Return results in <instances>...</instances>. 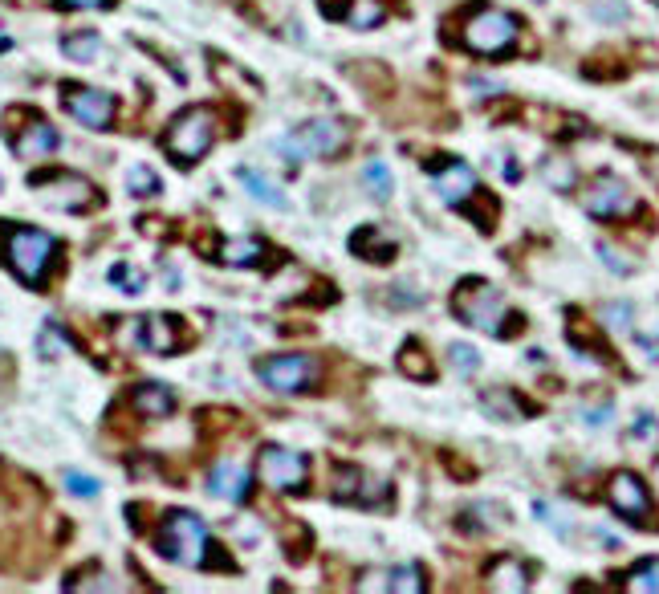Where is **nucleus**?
I'll use <instances>...</instances> for the list:
<instances>
[{
  "instance_id": "obj_22",
  "label": "nucleus",
  "mask_w": 659,
  "mask_h": 594,
  "mask_svg": "<svg viewBox=\"0 0 659 594\" xmlns=\"http://www.w3.org/2000/svg\"><path fill=\"white\" fill-rule=\"evenodd\" d=\"M350 249H354V257H371V261H379V265L391 261V257L399 253V245L387 241L379 228H358V232L350 236Z\"/></svg>"
},
{
  "instance_id": "obj_30",
  "label": "nucleus",
  "mask_w": 659,
  "mask_h": 594,
  "mask_svg": "<svg viewBox=\"0 0 659 594\" xmlns=\"http://www.w3.org/2000/svg\"><path fill=\"white\" fill-rule=\"evenodd\" d=\"M363 184L371 188V196H375V200H387V196H391V171H387V163H383V159H371V163H367V171H363Z\"/></svg>"
},
{
  "instance_id": "obj_18",
  "label": "nucleus",
  "mask_w": 659,
  "mask_h": 594,
  "mask_svg": "<svg viewBox=\"0 0 659 594\" xmlns=\"http://www.w3.org/2000/svg\"><path fill=\"white\" fill-rule=\"evenodd\" d=\"M269 253H273V249H269L265 241H257V236H241V241H224L220 253H216V261L228 265V269H253V265H261Z\"/></svg>"
},
{
  "instance_id": "obj_25",
  "label": "nucleus",
  "mask_w": 659,
  "mask_h": 594,
  "mask_svg": "<svg viewBox=\"0 0 659 594\" xmlns=\"http://www.w3.org/2000/svg\"><path fill=\"white\" fill-rule=\"evenodd\" d=\"M338 17L350 29H375L383 21V5H379V0H350L346 9H338Z\"/></svg>"
},
{
  "instance_id": "obj_17",
  "label": "nucleus",
  "mask_w": 659,
  "mask_h": 594,
  "mask_svg": "<svg viewBox=\"0 0 659 594\" xmlns=\"http://www.w3.org/2000/svg\"><path fill=\"white\" fill-rule=\"evenodd\" d=\"M208 493L220 497V501L241 505V501L249 497V472H245L241 464H232V460L216 464V468H212V477H208Z\"/></svg>"
},
{
  "instance_id": "obj_36",
  "label": "nucleus",
  "mask_w": 659,
  "mask_h": 594,
  "mask_svg": "<svg viewBox=\"0 0 659 594\" xmlns=\"http://www.w3.org/2000/svg\"><path fill=\"white\" fill-rule=\"evenodd\" d=\"M603 322L615 326V330H627V326H631V306H623V302L603 306Z\"/></svg>"
},
{
  "instance_id": "obj_5",
  "label": "nucleus",
  "mask_w": 659,
  "mask_h": 594,
  "mask_svg": "<svg viewBox=\"0 0 659 594\" xmlns=\"http://www.w3.org/2000/svg\"><path fill=\"white\" fill-rule=\"evenodd\" d=\"M346 143H350L346 123H338V118H314V123H302L289 135H281L277 151L285 159H326V155H338Z\"/></svg>"
},
{
  "instance_id": "obj_9",
  "label": "nucleus",
  "mask_w": 659,
  "mask_h": 594,
  "mask_svg": "<svg viewBox=\"0 0 659 594\" xmlns=\"http://www.w3.org/2000/svg\"><path fill=\"white\" fill-rule=\"evenodd\" d=\"M257 375L265 387L281 391V395H293V391H306L318 375V363L310 354H273V359H261L257 363Z\"/></svg>"
},
{
  "instance_id": "obj_42",
  "label": "nucleus",
  "mask_w": 659,
  "mask_h": 594,
  "mask_svg": "<svg viewBox=\"0 0 659 594\" xmlns=\"http://www.w3.org/2000/svg\"><path fill=\"white\" fill-rule=\"evenodd\" d=\"M655 472H659V460H655Z\"/></svg>"
},
{
  "instance_id": "obj_41",
  "label": "nucleus",
  "mask_w": 659,
  "mask_h": 594,
  "mask_svg": "<svg viewBox=\"0 0 659 594\" xmlns=\"http://www.w3.org/2000/svg\"><path fill=\"white\" fill-rule=\"evenodd\" d=\"M57 5H66V9H102V5H110V0H57Z\"/></svg>"
},
{
  "instance_id": "obj_40",
  "label": "nucleus",
  "mask_w": 659,
  "mask_h": 594,
  "mask_svg": "<svg viewBox=\"0 0 659 594\" xmlns=\"http://www.w3.org/2000/svg\"><path fill=\"white\" fill-rule=\"evenodd\" d=\"M582 420H586V424H598V428H603V424H611V407H598V411H582Z\"/></svg>"
},
{
  "instance_id": "obj_29",
  "label": "nucleus",
  "mask_w": 659,
  "mask_h": 594,
  "mask_svg": "<svg viewBox=\"0 0 659 594\" xmlns=\"http://www.w3.org/2000/svg\"><path fill=\"white\" fill-rule=\"evenodd\" d=\"M627 590L659 594V562H639V566L627 574Z\"/></svg>"
},
{
  "instance_id": "obj_43",
  "label": "nucleus",
  "mask_w": 659,
  "mask_h": 594,
  "mask_svg": "<svg viewBox=\"0 0 659 594\" xmlns=\"http://www.w3.org/2000/svg\"><path fill=\"white\" fill-rule=\"evenodd\" d=\"M537 5H546V0H537Z\"/></svg>"
},
{
  "instance_id": "obj_34",
  "label": "nucleus",
  "mask_w": 659,
  "mask_h": 594,
  "mask_svg": "<svg viewBox=\"0 0 659 594\" xmlns=\"http://www.w3.org/2000/svg\"><path fill=\"white\" fill-rule=\"evenodd\" d=\"M586 74L590 78H619V74H627V66H611V53H598L594 62H586Z\"/></svg>"
},
{
  "instance_id": "obj_15",
  "label": "nucleus",
  "mask_w": 659,
  "mask_h": 594,
  "mask_svg": "<svg viewBox=\"0 0 659 594\" xmlns=\"http://www.w3.org/2000/svg\"><path fill=\"white\" fill-rule=\"evenodd\" d=\"M566 338H570V346L582 354V359H598V363H615V354H611V346L598 338V330H594V322L590 318H582L578 310H570V318H566Z\"/></svg>"
},
{
  "instance_id": "obj_14",
  "label": "nucleus",
  "mask_w": 659,
  "mask_h": 594,
  "mask_svg": "<svg viewBox=\"0 0 659 594\" xmlns=\"http://www.w3.org/2000/svg\"><path fill=\"white\" fill-rule=\"evenodd\" d=\"M607 501L619 517H631V521H647V513H651V493L635 472H615L607 485Z\"/></svg>"
},
{
  "instance_id": "obj_39",
  "label": "nucleus",
  "mask_w": 659,
  "mask_h": 594,
  "mask_svg": "<svg viewBox=\"0 0 659 594\" xmlns=\"http://www.w3.org/2000/svg\"><path fill=\"white\" fill-rule=\"evenodd\" d=\"M546 175H550L558 188H570V180H574V171H570L566 163H546Z\"/></svg>"
},
{
  "instance_id": "obj_6",
  "label": "nucleus",
  "mask_w": 659,
  "mask_h": 594,
  "mask_svg": "<svg viewBox=\"0 0 659 594\" xmlns=\"http://www.w3.org/2000/svg\"><path fill=\"white\" fill-rule=\"evenodd\" d=\"M5 253H9L13 273H17L25 285H41L45 273H49V265L57 261V241H53L49 232H41V228H25V224H21V228L9 232Z\"/></svg>"
},
{
  "instance_id": "obj_27",
  "label": "nucleus",
  "mask_w": 659,
  "mask_h": 594,
  "mask_svg": "<svg viewBox=\"0 0 659 594\" xmlns=\"http://www.w3.org/2000/svg\"><path fill=\"white\" fill-rule=\"evenodd\" d=\"M481 403H485V411L493 415V420H497V415H501V420H525V415H529L525 403L513 391H485Z\"/></svg>"
},
{
  "instance_id": "obj_19",
  "label": "nucleus",
  "mask_w": 659,
  "mask_h": 594,
  "mask_svg": "<svg viewBox=\"0 0 659 594\" xmlns=\"http://www.w3.org/2000/svg\"><path fill=\"white\" fill-rule=\"evenodd\" d=\"M236 184H245V192L257 200V204H269V208H289V200H285V192L269 180V175H261L257 167H236Z\"/></svg>"
},
{
  "instance_id": "obj_21",
  "label": "nucleus",
  "mask_w": 659,
  "mask_h": 594,
  "mask_svg": "<svg viewBox=\"0 0 659 594\" xmlns=\"http://www.w3.org/2000/svg\"><path fill=\"white\" fill-rule=\"evenodd\" d=\"M53 147H57V131L45 123V118H41V123H29V131L13 139V151H17L21 159H41V155H49Z\"/></svg>"
},
{
  "instance_id": "obj_4",
  "label": "nucleus",
  "mask_w": 659,
  "mask_h": 594,
  "mask_svg": "<svg viewBox=\"0 0 659 594\" xmlns=\"http://www.w3.org/2000/svg\"><path fill=\"white\" fill-rule=\"evenodd\" d=\"M212 143H216V110H208V106L184 110V114H179L175 123H171V131L163 135L167 155H175L184 167L200 163V159L208 155Z\"/></svg>"
},
{
  "instance_id": "obj_33",
  "label": "nucleus",
  "mask_w": 659,
  "mask_h": 594,
  "mask_svg": "<svg viewBox=\"0 0 659 594\" xmlns=\"http://www.w3.org/2000/svg\"><path fill=\"white\" fill-rule=\"evenodd\" d=\"M131 192H135V196H155V192H159V175H155L151 167H135V171H131Z\"/></svg>"
},
{
  "instance_id": "obj_16",
  "label": "nucleus",
  "mask_w": 659,
  "mask_h": 594,
  "mask_svg": "<svg viewBox=\"0 0 659 594\" xmlns=\"http://www.w3.org/2000/svg\"><path fill=\"white\" fill-rule=\"evenodd\" d=\"M139 346L151 354H175L179 346V322L167 314H147L139 322Z\"/></svg>"
},
{
  "instance_id": "obj_26",
  "label": "nucleus",
  "mask_w": 659,
  "mask_h": 594,
  "mask_svg": "<svg viewBox=\"0 0 659 594\" xmlns=\"http://www.w3.org/2000/svg\"><path fill=\"white\" fill-rule=\"evenodd\" d=\"M383 582L375 586V590H403V594H419L424 590V570H419L415 562H407V566H395L391 574H379Z\"/></svg>"
},
{
  "instance_id": "obj_37",
  "label": "nucleus",
  "mask_w": 659,
  "mask_h": 594,
  "mask_svg": "<svg viewBox=\"0 0 659 594\" xmlns=\"http://www.w3.org/2000/svg\"><path fill=\"white\" fill-rule=\"evenodd\" d=\"M594 253H598V257H603V261H607V265H611L615 273H631V269H635V261H623V257H619V253H615L611 245H598Z\"/></svg>"
},
{
  "instance_id": "obj_10",
  "label": "nucleus",
  "mask_w": 659,
  "mask_h": 594,
  "mask_svg": "<svg viewBox=\"0 0 659 594\" xmlns=\"http://www.w3.org/2000/svg\"><path fill=\"white\" fill-rule=\"evenodd\" d=\"M257 472H261V481L277 493H293V489H306V456H297L289 448H265L261 460H257Z\"/></svg>"
},
{
  "instance_id": "obj_35",
  "label": "nucleus",
  "mask_w": 659,
  "mask_h": 594,
  "mask_svg": "<svg viewBox=\"0 0 659 594\" xmlns=\"http://www.w3.org/2000/svg\"><path fill=\"white\" fill-rule=\"evenodd\" d=\"M66 489L74 497H98V481L86 477V472H66Z\"/></svg>"
},
{
  "instance_id": "obj_38",
  "label": "nucleus",
  "mask_w": 659,
  "mask_h": 594,
  "mask_svg": "<svg viewBox=\"0 0 659 594\" xmlns=\"http://www.w3.org/2000/svg\"><path fill=\"white\" fill-rule=\"evenodd\" d=\"M533 513H537V521H546V525H554L558 533H570V521H558V517H554V509H550L546 501H537V505H533Z\"/></svg>"
},
{
  "instance_id": "obj_7",
  "label": "nucleus",
  "mask_w": 659,
  "mask_h": 594,
  "mask_svg": "<svg viewBox=\"0 0 659 594\" xmlns=\"http://www.w3.org/2000/svg\"><path fill=\"white\" fill-rule=\"evenodd\" d=\"M29 188L49 204V208H62V212H90L102 204L98 188L82 175H70V171H53V175H33Z\"/></svg>"
},
{
  "instance_id": "obj_28",
  "label": "nucleus",
  "mask_w": 659,
  "mask_h": 594,
  "mask_svg": "<svg viewBox=\"0 0 659 594\" xmlns=\"http://www.w3.org/2000/svg\"><path fill=\"white\" fill-rule=\"evenodd\" d=\"M62 49H66V57H74V62H82V66H90V62H98L102 57V37L98 33H74V37H66L62 41Z\"/></svg>"
},
{
  "instance_id": "obj_31",
  "label": "nucleus",
  "mask_w": 659,
  "mask_h": 594,
  "mask_svg": "<svg viewBox=\"0 0 659 594\" xmlns=\"http://www.w3.org/2000/svg\"><path fill=\"white\" fill-rule=\"evenodd\" d=\"M110 285H118V289H123V293H143V285H147V277L143 273H135L127 261H118V265H110Z\"/></svg>"
},
{
  "instance_id": "obj_23",
  "label": "nucleus",
  "mask_w": 659,
  "mask_h": 594,
  "mask_svg": "<svg viewBox=\"0 0 659 594\" xmlns=\"http://www.w3.org/2000/svg\"><path fill=\"white\" fill-rule=\"evenodd\" d=\"M399 375H407L411 383H432L436 379V367H432V354L419 346L415 338L399 350Z\"/></svg>"
},
{
  "instance_id": "obj_12",
  "label": "nucleus",
  "mask_w": 659,
  "mask_h": 594,
  "mask_svg": "<svg viewBox=\"0 0 659 594\" xmlns=\"http://www.w3.org/2000/svg\"><path fill=\"white\" fill-rule=\"evenodd\" d=\"M635 208V196L623 180H615V175H598V180L590 184L586 192V212L598 216V220H619Z\"/></svg>"
},
{
  "instance_id": "obj_1",
  "label": "nucleus",
  "mask_w": 659,
  "mask_h": 594,
  "mask_svg": "<svg viewBox=\"0 0 659 594\" xmlns=\"http://www.w3.org/2000/svg\"><path fill=\"white\" fill-rule=\"evenodd\" d=\"M155 546H159L163 558H171V562H179V566H188V570H208V566L232 570V562H228V558L220 554V546L212 542L208 525H204L196 513H188V509H171V513L163 517V525H159V533H155Z\"/></svg>"
},
{
  "instance_id": "obj_24",
  "label": "nucleus",
  "mask_w": 659,
  "mask_h": 594,
  "mask_svg": "<svg viewBox=\"0 0 659 594\" xmlns=\"http://www.w3.org/2000/svg\"><path fill=\"white\" fill-rule=\"evenodd\" d=\"M529 566L521 558H501L493 570H489V586L493 590H529Z\"/></svg>"
},
{
  "instance_id": "obj_8",
  "label": "nucleus",
  "mask_w": 659,
  "mask_h": 594,
  "mask_svg": "<svg viewBox=\"0 0 659 594\" xmlns=\"http://www.w3.org/2000/svg\"><path fill=\"white\" fill-rule=\"evenodd\" d=\"M330 497L338 505H371V509H383L391 501V485L375 472L358 468V464H334L330 472Z\"/></svg>"
},
{
  "instance_id": "obj_11",
  "label": "nucleus",
  "mask_w": 659,
  "mask_h": 594,
  "mask_svg": "<svg viewBox=\"0 0 659 594\" xmlns=\"http://www.w3.org/2000/svg\"><path fill=\"white\" fill-rule=\"evenodd\" d=\"M62 102H66V110L78 118V123L90 127V131H106V127L114 123V98H110L106 90H94V86H66Z\"/></svg>"
},
{
  "instance_id": "obj_13",
  "label": "nucleus",
  "mask_w": 659,
  "mask_h": 594,
  "mask_svg": "<svg viewBox=\"0 0 659 594\" xmlns=\"http://www.w3.org/2000/svg\"><path fill=\"white\" fill-rule=\"evenodd\" d=\"M432 188H436V196H440L444 204H456V208H464L476 192H481V184H476L472 167L460 163V159H444V163L432 171Z\"/></svg>"
},
{
  "instance_id": "obj_2",
  "label": "nucleus",
  "mask_w": 659,
  "mask_h": 594,
  "mask_svg": "<svg viewBox=\"0 0 659 594\" xmlns=\"http://www.w3.org/2000/svg\"><path fill=\"white\" fill-rule=\"evenodd\" d=\"M452 310L460 322L476 326V330H485V334H501V338H513L521 330V314H513V322H505V302H501V293L481 281V277H468L460 281V289L452 293Z\"/></svg>"
},
{
  "instance_id": "obj_20",
  "label": "nucleus",
  "mask_w": 659,
  "mask_h": 594,
  "mask_svg": "<svg viewBox=\"0 0 659 594\" xmlns=\"http://www.w3.org/2000/svg\"><path fill=\"white\" fill-rule=\"evenodd\" d=\"M131 403H135L139 415H147V420H163V415L175 411V391L163 387V383H143V387H135Z\"/></svg>"
},
{
  "instance_id": "obj_3",
  "label": "nucleus",
  "mask_w": 659,
  "mask_h": 594,
  "mask_svg": "<svg viewBox=\"0 0 659 594\" xmlns=\"http://www.w3.org/2000/svg\"><path fill=\"white\" fill-rule=\"evenodd\" d=\"M517 33H521V21L513 13L493 9V5H476L464 21V49L481 53V57H497L517 45Z\"/></svg>"
},
{
  "instance_id": "obj_44",
  "label": "nucleus",
  "mask_w": 659,
  "mask_h": 594,
  "mask_svg": "<svg viewBox=\"0 0 659 594\" xmlns=\"http://www.w3.org/2000/svg\"><path fill=\"white\" fill-rule=\"evenodd\" d=\"M0 188H5V180H0Z\"/></svg>"
},
{
  "instance_id": "obj_32",
  "label": "nucleus",
  "mask_w": 659,
  "mask_h": 594,
  "mask_svg": "<svg viewBox=\"0 0 659 594\" xmlns=\"http://www.w3.org/2000/svg\"><path fill=\"white\" fill-rule=\"evenodd\" d=\"M448 359H452V367L464 371V375L481 371V354H476L472 346H464V342H452V346H448Z\"/></svg>"
}]
</instances>
